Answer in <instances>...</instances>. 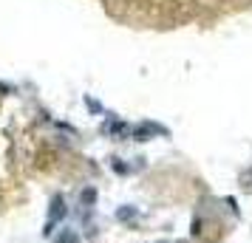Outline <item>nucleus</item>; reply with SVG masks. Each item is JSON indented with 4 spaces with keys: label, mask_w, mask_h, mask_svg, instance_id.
I'll use <instances>...</instances> for the list:
<instances>
[{
    "label": "nucleus",
    "mask_w": 252,
    "mask_h": 243,
    "mask_svg": "<svg viewBox=\"0 0 252 243\" xmlns=\"http://www.w3.org/2000/svg\"><path fill=\"white\" fill-rule=\"evenodd\" d=\"M54 243H80V238H77V235H74L71 229H63V235H60Z\"/></svg>",
    "instance_id": "nucleus-4"
},
{
    "label": "nucleus",
    "mask_w": 252,
    "mask_h": 243,
    "mask_svg": "<svg viewBox=\"0 0 252 243\" xmlns=\"http://www.w3.org/2000/svg\"><path fill=\"white\" fill-rule=\"evenodd\" d=\"M63 218H65V207H63V198L54 195V198H51V209H48V220H46V229H43V232L48 235V232L54 229V226H57V223H60Z\"/></svg>",
    "instance_id": "nucleus-2"
},
{
    "label": "nucleus",
    "mask_w": 252,
    "mask_h": 243,
    "mask_svg": "<svg viewBox=\"0 0 252 243\" xmlns=\"http://www.w3.org/2000/svg\"><path fill=\"white\" fill-rule=\"evenodd\" d=\"M102 133L105 136H125V133H130V128L125 122H119V119H108L102 125Z\"/></svg>",
    "instance_id": "nucleus-3"
},
{
    "label": "nucleus",
    "mask_w": 252,
    "mask_h": 243,
    "mask_svg": "<svg viewBox=\"0 0 252 243\" xmlns=\"http://www.w3.org/2000/svg\"><path fill=\"white\" fill-rule=\"evenodd\" d=\"M94 198H96V192H94V189H82V204H88V207H91Z\"/></svg>",
    "instance_id": "nucleus-6"
},
{
    "label": "nucleus",
    "mask_w": 252,
    "mask_h": 243,
    "mask_svg": "<svg viewBox=\"0 0 252 243\" xmlns=\"http://www.w3.org/2000/svg\"><path fill=\"white\" fill-rule=\"evenodd\" d=\"M156 133H161V136H167V130H164V128H159V125H153V122H142V125H136V128H130V136H133V139H139V141H148V139H153Z\"/></svg>",
    "instance_id": "nucleus-1"
},
{
    "label": "nucleus",
    "mask_w": 252,
    "mask_h": 243,
    "mask_svg": "<svg viewBox=\"0 0 252 243\" xmlns=\"http://www.w3.org/2000/svg\"><path fill=\"white\" fill-rule=\"evenodd\" d=\"M139 212L136 209H119V220H130V218H136Z\"/></svg>",
    "instance_id": "nucleus-5"
}]
</instances>
